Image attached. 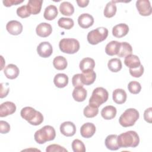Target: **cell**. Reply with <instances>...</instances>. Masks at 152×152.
Instances as JSON below:
<instances>
[{
  "label": "cell",
  "mask_w": 152,
  "mask_h": 152,
  "mask_svg": "<svg viewBox=\"0 0 152 152\" xmlns=\"http://www.w3.org/2000/svg\"><path fill=\"white\" fill-rule=\"evenodd\" d=\"M124 64L127 67L134 69L138 68L141 65V62L137 55L131 54L125 57Z\"/></svg>",
  "instance_id": "ffe728a7"
},
{
  "label": "cell",
  "mask_w": 152,
  "mask_h": 152,
  "mask_svg": "<svg viewBox=\"0 0 152 152\" xmlns=\"http://www.w3.org/2000/svg\"><path fill=\"white\" fill-rule=\"evenodd\" d=\"M99 113V109L97 107H93L90 105L86 106L83 110V114L84 115L88 118H94Z\"/></svg>",
  "instance_id": "e575fe53"
},
{
  "label": "cell",
  "mask_w": 152,
  "mask_h": 152,
  "mask_svg": "<svg viewBox=\"0 0 152 152\" xmlns=\"http://www.w3.org/2000/svg\"><path fill=\"white\" fill-rule=\"evenodd\" d=\"M72 83L74 87H83V83L81 78V74H77L73 75L72 78Z\"/></svg>",
  "instance_id": "60d3db41"
},
{
  "label": "cell",
  "mask_w": 152,
  "mask_h": 152,
  "mask_svg": "<svg viewBox=\"0 0 152 152\" xmlns=\"http://www.w3.org/2000/svg\"><path fill=\"white\" fill-rule=\"evenodd\" d=\"M116 108L112 105H108L104 107L101 111V115L106 120L113 119L116 115Z\"/></svg>",
  "instance_id": "44dd1931"
},
{
  "label": "cell",
  "mask_w": 152,
  "mask_h": 152,
  "mask_svg": "<svg viewBox=\"0 0 152 152\" xmlns=\"http://www.w3.org/2000/svg\"><path fill=\"white\" fill-rule=\"evenodd\" d=\"M121 42H119L116 40H112L108 43L105 47V52L107 55L109 56L117 55L119 47H120Z\"/></svg>",
  "instance_id": "cb8c5ba5"
},
{
  "label": "cell",
  "mask_w": 152,
  "mask_h": 152,
  "mask_svg": "<svg viewBox=\"0 0 152 152\" xmlns=\"http://www.w3.org/2000/svg\"><path fill=\"white\" fill-rule=\"evenodd\" d=\"M60 50L65 53L74 54L80 49L79 42L73 38H64L59 43Z\"/></svg>",
  "instance_id": "52a82bcc"
},
{
  "label": "cell",
  "mask_w": 152,
  "mask_h": 152,
  "mask_svg": "<svg viewBox=\"0 0 152 152\" xmlns=\"http://www.w3.org/2000/svg\"><path fill=\"white\" fill-rule=\"evenodd\" d=\"M81 78L83 84L86 86H89L94 82L96 78V74L93 70L82 72Z\"/></svg>",
  "instance_id": "4316f807"
},
{
  "label": "cell",
  "mask_w": 152,
  "mask_h": 152,
  "mask_svg": "<svg viewBox=\"0 0 152 152\" xmlns=\"http://www.w3.org/2000/svg\"><path fill=\"white\" fill-rule=\"evenodd\" d=\"M128 89L129 91L134 94H138L141 90V86L140 83L135 81H131L128 84Z\"/></svg>",
  "instance_id": "8d00e7d4"
},
{
  "label": "cell",
  "mask_w": 152,
  "mask_h": 152,
  "mask_svg": "<svg viewBox=\"0 0 152 152\" xmlns=\"http://www.w3.org/2000/svg\"><path fill=\"white\" fill-rule=\"evenodd\" d=\"M132 48L129 43L125 42H121L119 49L117 54L118 56L120 58H124L132 54Z\"/></svg>",
  "instance_id": "f546056e"
},
{
  "label": "cell",
  "mask_w": 152,
  "mask_h": 152,
  "mask_svg": "<svg viewBox=\"0 0 152 152\" xmlns=\"http://www.w3.org/2000/svg\"><path fill=\"white\" fill-rule=\"evenodd\" d=\"M43 4L42 0H29L27 7L30 14L36 15L40 13Z\"/></svg>",
  "instance_id": "ac0fdd59"
},
{
  "label": "cell",
  "mask_w": 152,
  "mask_h": 152,
  "mask_svg": "<svg viewBox=\"0 0 152 152\" xmlns=\"http://www.w3.org/2000/svg\"><path fill=\"white\" fill-rule=\"evenodd\" d=\"M136 7L141 15L149 16L151 14L152 8L148 0H138L136 2Z\"/></svg>",
  "instance_id": "ba28073f"
},
{
  "label": "cell",
  "mask_w": 152,
  "mask_h": 152,
  "mask_svg": "<svg viewBox=\"0 0 152 152\" xmlns=\"http://www.w3.org/2000/svg\"><path fill=\"white\" fill-rule=\"evenodd\" d=\"M23 1V0H4L2 2L4 6L7 7H10L12 5H17L18 4H20Z\"/></svg>",
  "instance_id": "f6af8a7d"
},
{
  "label": "cell",
  "mask_w": 152,
  "mask_h": 152,
  "mask_svg": "<svg viewBox=\"0 0 152 152\" xmlns=\"http://www.w3.org/2000/svg\"><path fill=\"white\" fill-rule=\"evenodd\" d=\"M144 66L141 64L137 68H134V69L129 68V74L133 77H135V78H139L141 76H142V75L144 73Z\"/></svg>",
  "instance_id": "ab89813d"
},
{
  "label": "cell",
  "mask_w": 152,
  "mask_h": 152,
  "mask_svg": "<svg viewBox=\"0 0 152 152\" xmlns=\"http://www.w3.org/2000/svg\"><path fill=\"white\" fill-rule=\"evenodd\" d=\"M118 135L116 134H111L107 136L105 139L104 144L106 148L110 150H117L120 147L117 142Z\"/></svg>",
  "instance_id": "603a6c76"
},
{
  "label": "cell",
  "mask_w": 152,
  "mask_h": 152,
  "mask_svg": "<svg viewBox=\"0 0 152 152\" xmlns=\"http://www.w3.org/2000/svg\"><path fill=\"white\" fill-rule=\"evenodd\" d=\"M87 90L83 87H75L72 93L73 99L78 102L84 101L87 97Z\"/></svg>",
  "instance_id": "7402d4cb"
},
{
  "label": "cell",
  "mask_w": 152,
  "mask_h": 152,
  "mask_svg": "<svg viewBox=\"0 0 152 152\" xmlns=\"http://www.w3.org/2000/svg\"><path fill=\"white\" fill-rule=\"evenodd\" d=\"M108 36V30L103 27H98L88 32L87 39L88 42L93 45L104 40Z\"/></svg>",
  "instance_id": "8992f818"
},
{
  "label": "cell",
  "mask_w": 152,
  "mask_h": 152,
  "mask_svg": "<svg viewBox=\"0 0 152 152\" xmlns=\"http://www.w3.org/2000/svg\"><path fill=\"white\" fill-rule=\"evenodd\" d=\"M20 115L22 118L26 120L30 124L34 126L41 124L44 119L43 115L40 112L30 106L23 108Z\"/></svg>",
  "instance_id": "7a4b0ae2"
},
{
  "label": "cell",
  "mask_w": 152,
  "mask_h": 152,
  "mask_svg": "<svg viewBox=\"0 0 152 152\" xmlns=\"http://www.w3.org/2000/svg\"><path fill=\"white\" fill-rule=\"evenodd\" d=\"M116 10L117 8L115 2L113 1H110L107 3L104 7L103 11L104 15L106 18H111L116 14Z\"/></svg>",
  "instance_id": "4dcf8cb0"
},
{
  "label": "cell",
  "mask_w": 152,
  "mask_h": 152,
  "mask_svg": "<svg viewBox=\"0 0 152 152\" xmlns=\"http://www.w3.org/2000/svg\"><path fill=\"white\" fill-rule=\"evenodd\" d=\"M17 14L18 17L24 18L29 17L31 14L28 11V9L26 5H23L18 7L17 9Z\"/></svg>",
  "instance_id": "f35d334b"
},
{
  "label": "cell",
  "mask_w": 152,
  "mask_h": 152,
  "mask_svg": "<svg viewBox=\"0 0 152 152\" xmlns=\"http://www.w3.org/2000/svg\"><path fill=\"white\" fill-rule=\"evenodd\" d=\"M96 132L95 125L91 122L84 124L80 128L81 135L86 138H89L93 136Z\"/></svg>",
  "instance_id": "9a60e30c"
},
{
  "label": "cell",
  "mask_w": 152,
  "mask_h": 152,
  "mask_svg": "<svg viewBox=\"0 0 152 152\" xmlns=\"http://www.w3.org/2000/svg\"><path fill=\"white\" fill-rule=\"evenodd\" d=\"M117 142L120 148H135L140 143V137L135 131H128L118 136Z\"/></svg>",
  "instance_id": "6da1fadb"
},
{
  "label": "cell",
  "mask_w": 152,
  "mask_h": 152,
  "mask_svg": "<svg viewBox=\"0 0 152 152\" xmlns=\"http://www.w3.org/2000/svg\"><path fill=\"white\" fill-rule=\"evenodd\" d=\"M0 86H1L0 97L2 99L4 97H5L7 96L10 91V88L8 87V83H1L0 84Z\"/></svg>",
  "instance_id": "b9f144b4"
},
{
  "label": "cell",
  "mask_w": 152,
  "mask_h": 152,
  "mask_svg": "<svg viewBox=\"0 0 152 152\" xmlns=\"http://www.w3.org/2000/svg\"><path fill=\"white\" fill-rule=\"evenodd\" d=\"M46 152H67L68 150L59 144H50L46 148Z\"/></svg>",
  "instance_id": "74e56055"
},
{
  "label": "cell",
  "mask_w": 152,
  "mask_h": 152,
  "mask_svg": "<svg viewBox=\"0 0 152 152\" xmlns=\"http://www.w3.org/2000/svg\"><path fill=\"white\" fill-rule=\"evenodd\" d=\"M37 52L42 58H48L53 53L52 46L49 42H42L37 46Z\"/></svg>",
  "instance_id": "9c48e42d"
},
{
  "label": "cell",
  "mask_w": 152,
  "mask_h": 152,
  "mask_svg": "<svg viewBox=\"0 0 152 152\" xmlns=\"http://www.w3.org/2000/svg\"><path fill=\"white\" fill-rule=\"evenodd\" d=\"M140 114L138 111L134 108L126 109L119 118V123L123 127L133 126L138 119Z\"/></svg>",
  "instance_id": "277c9868"
},
{
  "label": "cell",
  "mask_w": 152,
  "mask_h": 152,
  "mask_svg": "<svg viewBox=\"0 0 152 152\" xmlns=\"http://www.w3.org/2000/svg\"><path fill=\"white\" fill-rule=\"evenodd\" d=\"M36 34L41 37H46L50 35L52 32V28L50 24L41 23L39 24L36 28Z\"/></svg>",
  "instance_id": "4fadbf2b"
},
{
  "label": "cell",
  "mask_w": 152,
  "mask_h": 152,
  "mask_svg": "<svg viewBox=\"0 0 152 152\" xmlns=\"http://www.w3.org/2000/svg\"><path fill=\"white\" fill-rule=\"evenodd\" d=\"M1 60H2V64H1V68H0V69L1 70H2V69H3V68H4V65H3V64H5V61H4V58H3V56H1Z\"/></svg>",
  "instance_id": "7dc6e473"
},
{
  "label": "cell",
  "mask_w": 152,
  "mask_h": 152,
  "mask_svg": "<svg viewBox=\"0 0 152 152\" xmlns=\"http://www.w3.org/2000/svg\"><path fill=\"white\" fill-rule=\"evenodd\" d=\"M144 119L148 123L151 124L152 122V107H149L144 111Z\"/></svg>",
  "instance_id": "ee69618b"
},
{
  "label": "cell",
  "mask_w": 152,
  "mask_h": 152,
  "mask_svg": "<svg viewBox=\"0 0 152 152\" xmlns=\"http://www.w3.org/2000/svg\"><path fill=\"white\" fill-rule=\"evenodd\" d=\"M56 137V132L54 128L50 125H45L36 131L34 135V140L40 144L47 141H52Z\"/></svg>",
  "instance_id": "3957f363"
},
{
  "label": "cell",
  "mask_w": 152,
  "mask_h": 152,
  "mask_svg": "<svg viewBox=\"0 0 152 152\" xmlns=\"http://www.w3.org/2000/svg\"><path fill=\"white\" fill-rule=\"evenodd\" d=\"M108 97L109 93L105 88L101 87H97L93 90L89 99V105L98 108L107 100Z\"/></svg>",
  "instance_id": "5b68a950"
},
{
  "label": "cell",
  "mask_w": 152,
  "mask_h": 152,
  "mask_svg": "<svg viewBox=\"0 0 152 152\" xmlns=\"http://www.w3.org/2000/svg\"><path fill=\"white\" fill-rule=\"evenodd\" d=\"M59 11L64 15L71 16L74 12V7L69 2L64 1L60 4Z\"/></svg>",
  "instance_id": "f1b7e54d"
},
{
  "label": "cell",
  "mask_w": 152,
  "mask_h": 152,
  "mask_svg": "<svg viewBox=\"0 0 152 152\" xmlns=\"http://www.w3.org/2000/svg\"><path fill=\"white\" fill-rule=\"evenodd\" d=\"M112 98L113 102L116 104H123L126 100V93L122 88H116L113 91Z\"/></svg>",
  "instance_id": "d6986e66"
},
{
  "label": "cell",
  "mask_w": 152,
  "mask_h": 152,
  "mask_svg": "<svg viewBox=\"0 0 152 152\" xmlns=\"http://www.w3.org/2000/svg\"><path fill=\"white\" fill-rule=\"evenodd\" d=\"M72 150L74 152H85L86 147L82 141L78 139H75L73 140L71 144Z\"/></svg>",
  "instance_id": "d590c367"
},
{
  "label": "cell",
  "mask_w": 152,
  "mask_h": 152,
  "mask_svg": "<svg viewBox=\"0 0 152 152\" xmlns=\"http://www.w3.org/2000/svg\"><path fill=\"white\" fill-rule=\"evenodd\" d=\"M6 28L10 34L17 36L21 33L23 27L22 24L18 21L11 20L7 23Z\"/></svg>",
  "instance_id": "7c38bea8"
},
{
  "label": "cell",
  "mask_w": 152,
  "mask_h": 152,
  "mask_svg": "<svg viewBox=\"0 0 152 152\" xmlns=\"http://www.w3.org/2000/svg\"><path fill=\"white\" fill-rule=\"evenodd\" d=\"M129 31V27L126 24L120 23L115 26L112 28V34L117 38L125 36Z\"/></svg>",
  "instance_id": "2e32d148"
},
{
  "label": "cell",
  "mask_w": 152,
  "mask_h": 152,
  "mask_svg": "<svg viewBox=\"0 0 152 152\" xmlns=\"http://www.w3.org/2000/svg\"><path fill=\"white\" fill-rule=\"evenodd\" d=\"M58 26L66 30H69L73 27L74 25V22L72 19L70 18H66V17H61L59 19L58 21Z\"/></svg>",
  "instance_id": "836d02e7"
},
{
  "label": "cell",
  "mask_w": 152,
  "mask_h": 152,
  "mask_svg": "<svg viewBox=\"0 0 152 152\" xmlns=\"http://www.w3.org/2000/svg\"><path fill=\"white\" fill-rule=\"evenodd\" d=\"M95 66V62L93 58H84L80 62L79 67L82 72L93 70Z\"/></svg>",
  "instance_id": "d4e9b609"
},
{
  "label": "cell",
  "mask_w": 152,
  "mask_h": 152,
  "mask_svg": "<svg viewBox=\"0 0 152 152\" xmlns=\"http://www.w3.org/2000/svg\"><path fill=\"white\" fill-rule=\"evenodd\" d=\"M78 25L83 28H88L92 26L94 23V18L87 13L81 14L78 18Z\"/></svg>",
  "instance_id": "5bb4252c"
},
{
  "label": "cell",
  "mask_w": 152,
  "mask_h": 152,
  "mask_svg": "<svg viewBox=\"0 0 152 152\" xmlns=\"http://www.w3.org/2000/svg\"><path fill=\"white\" fill-rule=\"evenodd\" d=\"M4 73L7 78L14 80L18 76L20 70L15 65L10 64L5 67Z\"/></svg>",
  "instance_id": "e0dca14e"
},
{
  "label": "cell",
  "mask_w": 152,
  "mask_h": 152,
  "mask_svg": "<svg viewBox=\"0 0 152 152\" xmlns=\"http://www.w3.org/2000/svg\"><path fill=\"white\" fill-rule=\"evenodd\" d=\"M58 11L56 6L54 5H50L48 6L44 11L43 17L47 20H53L58 15Z\"/></svg>",
  "instance_id": "83f0119b"
},
{
  "label": "cell",
  "mask_w": 152,
  "mask_h": 152,
  "mask_svg": "<svg viewBox=\"0 0 152 152\" xmlns=\"http://www.w3.org/2000/svg\"><path fill=\"white\" fill-rule=\"evenodd\" d=\"M16 111V106L12 102H5L0 106V117H5L12 115Z\"/></svg>",
  "instance_id": "8fae6325"
},
{
  "label": "cell",
  "mask_w": 152,
  "mask_h": 152,
  "mask_svg": "<svg viewBox=\"0 0 152 152\" xmlns=\"http://www.w3.org/2000/svg\"><path fill=\"white\" fill-rule=\"evenodd\" d=\"M76 2L78 5L81 8H84L87 7L89 3L88 0H77Z\"/></svg>",
  "instance_id": "bcb514c9"
},
{
  "label": "cell",
  "mask_w": 152,
  "mask_h": 152,
  "mask_svg": "<svg viewBox=\"0 0 152 152\" xmlns=\"http://www.w3.org/2000/svg\"><path fill=\"white\" fill-rule=\"evenodd\" d=\"M10 131V124L4 121H0V131L1 134H7Z\"/></svg>",
  "instance_id": "7bdbcfd3"
},
{
  "label": "cell",
  "mask_w": 152,
  "mask_h": 152,
  "mask_svg": "<svg viewBox=\"0 0 152 152\" xmlns=\"http://www.w3.org/2000/svg\"><path fill=\"white\" fill-rule=\"evenodd\" d=\"M53 65L55 69L58 70H64L66 68L68 62L65 57L62 56H58L53 59Z\"/></svg>",
  "instance_id": "1f68e13d"
},
{
  "label": "cell",
  "mask_w": 152,
  "mask_h": 152,
  "mask_svg": "<svg viewBox=\"0 0 152 152\" xmlns=\"http://www.w3.org/2000/svg\"><path fill=\"white\" fill-rule=\"evenodd\" d=\"M107 66L110 71L113 72H117L122 69V62L119 58H112L109 61Z\"/></svg>",
  "instance_id": "d6a6232c"
},
{
  "label": "cell",
  "mask_w": 152,
  "mask_h": 152,
  "mask_svg": "<svg viewBox=\"0 0 152 152\" xmlns=\"http://www.w3.org/2000/svg\"><path fill=\"white\" fill-rule=\"evenodd\" d=\"M68 77L63 73L57 74L54 78L53 83L56 87L58 88H64L68 84Z\"/></svg>",
  "instance_id": "484cf974"
},
{
  "label": "cell",
  "mask_w": 152,
  "mask_h": 152,
  "mask_svg": "<svg viewBox=\"0 0 152 152\" xmlns=\"http://www.w3.org/2000/svg\"><path fill=\"white\" fill-rule=\"evenodd\" d=\"M59 129L61 133L66 137H72L76 132V126L71 121H66L62 123Z\"/></svg>",
  "instance_id": "30bf717a"
}]
</instances>
